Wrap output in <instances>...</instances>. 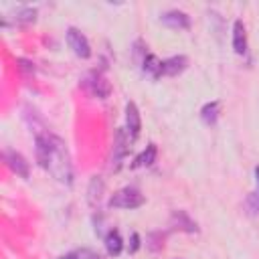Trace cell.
<instances>
[{"mask_svg":"<svg viewBox=\"0 0 259 259\" xmlns=\"http://www.w3.org/2000/svg\"><path fill=\"white\" fill-rule=\"evenodd\" d=\"M42 170H47L61 184H67V186L73 184V164H71L67 144L55 134L51 136V152H49V158H47Z\"/></svg>","mask_w":259,"mask_h":259,"instance_id":"obj_1","label":"cell"},{"mask_svg":"<svg viewBox=\"0 0 259 259\" xmlns=\"http://www.w3.org/2000/svg\"><path fill=\"white\" fill-rule=\"evenodd\" d=\"M81 87H83L89 95H93V97H97V99H107L109 93H111V85H109V81L103 77L101 71H89V73H85L83 79H81Z\"/></svg>","mask_w":259,"mask_h":259,"instance_id":"obj_2","label":"cell"},{"mask_svg":"<svg viewBox=\"0 0 259 259\" xmlns=\"http://www.w3.org/2000/svg\"><path fill=\"white\" fill-rule=\"evenodd\" d=\"M146 202V196L134 188V186H125V188H119L111 198H109V206L111 208H140L142 204Z\"/></svg>","mask_w":259,"mask_h":259,"instance_id":"obj_3","label":"cell"},{"mask_svg":"<svg viewBox=\"0 0 259 259\" xmlns=\"http://www.w3.org/2000/svg\"><path fill=\"white\" fill-rule=\"evenodd\" d=\"M130 136H127V132H125V127H119L117 132H115V138H113V148H111V170L113 172H117L119 168H121V164H123V160H125V154H127V150H130Z\"/></svg>","mask_w":259,"mask_h":259,"instance_id":"obj_4","label":"cell"},{"mask_svg":"<svg viewBox=\"0 0 259 259\" xmlns=\"http://www.w3.org/2000/svg\"><path fill=\"white\" fill-rule=\"evenodd\" d=\"M67 42H69V47L73 49V53L77 57H81V59H89L91 57V45H89L87 36L79 28H75V26L67 28Z\"/></svg>","mask_w":259,"mask_h":259,"instance_id":"obj_5","label":"cell"},{"mask_svg":"<svg viewBox=\"0 0 259 259\" xmlns=\"http://www.w3.org/2000/svg\"><path fill=\"white\" fill-rule=\"evenodd\" d=\"M4 162H6V166H8L16 176L28 178V174H30V164L26 162V158H24L20 152H16V150H6V152H4Z\"/></svg>","mask_w":259,"mask_h":259,"instance_id":"obj_6","label":"cell"},{"mask_svg":"<svg viewBox=\"0 0 259 259\" xmlns=\"http://www.w3.org/2000/svg\"><path fill=\"white\" fill-rule=\"evenodd\" d=\"M140 130H142V117H140V109L134 101H127L125 103V132L130 136V140H138L140 136Z\"/></svg>","mask_w":259,"mask_h":259,"instance_id":"obj_7","label":"cell"},{"mask_svg":"<svg viewBox=\"0 0 259 259\" xmlns=\"http://www.w3.org/2000/svg\"><path fill=\"white\" fill-rule=\"evenodd\" d=\"M170 227L184 231V233H198V225L196 221L186 212V210H172L170 214Z\"/></svg>","mask_w":259,"mask_h":259,"instance_id":"obj_8","label":"cell"},{"mask_svg":"<svg viewBox=\"0 0 259 259\" xmlns=\"http://www.w3.org/2000/svg\"><path fill=\"white\" fill-rule=\"evenodd\" d=\"M160 22L166 24L168 28H176V30L190 28V16L182 10H168V12L160 14Z\"/></svg>","mask_w":259,"mask_h":259,"instance_id":"obj_9","label":"cell"},{"mask_svg":"<svg viewBox=\"0 0 259 259\" xmlns=\"http://www.w3.org/2000/svg\"><path fill=\"white\" fill-rule=\"evenodd\" d=\"M188 67V59L184 55H174V57H168L162 61V75L166 77H176L180 75L184 69Z\"/></svg>","mask_w":259,"mask_h":259,"instance_id":"obj_10","label":"cell"},{"mask_svg":"<svg viewBox=\"0 0 259 259\" xmlns=\"http://www.w3.org/2000/svg\"><path fill=\"white\" fill-rule=\"evenodd\" d=\"M103 190H105V182L101 176H93L89 180V186H87V202L91 208H97L101 198H103Z\"/></svg>","mask_w":259,"mask_h":259,"instance_id":"obj_11","label":"cell"},{"mask_svg":"<svg viewBox=\"0 0 259 259\" xmlns=\"http://www.w3.org/2000/svg\"><path fill=\"white\" fill-rule=\"evenodd\" d=\"M233 51L237 55H247V28L243 20L233 22Z\"/></svg>","mask_w":259,"mask_h":259,"instance_id":"obj_12","label":"cell"},{"mask_svg":"<svg viewBox=\"0 0 259 259\" xmlns=\"http://www.w3.org/2000/svg\"><path fill=\"white\" fill-rule=\"evenodd\" d=\"M103 243H105V251L111 257H117L123 251V239H121V235H119L117 229H109L107 235L103 237Z\"/></svg>","mask_w":259,"mask_h":259,"instance_id":"obj_13","label":"cell"},{"mask_svg":"<svg viewBox=\"0 0 259 259\" xmlns=\"http://www.w3.org/2000/svg\"><path fill=\"white\" fill-rule=\"evenodd\" d=\"M142 71H144L146 75H150L152 79H160V77H162V61H160L156 55L148 53V55H144V59H142Z\"/></svg>","mask_w":259,"mask_h":259,"instance_id":"obj_14","label":"cell"},{"mask_svg":"<svg viewBox=\"0 0 259 259\" xmlns=\"http://www.w3.org/2000/svg\"><path fill=\"white\" fill-rule=\"evenodd\" d=\"M156 156H158V148H156V144H148L146 150H142V152L136 156V160L132 162V168L152 166V164L156 162Z\"/></svg>","mask_w":259,"mask_h":259,"instance_id":"obj_15","label":"cell"},{"mask_svg":"<svg viewBox=\"0 0 259 259\" xmlns=\"http://www.w3.org/2000/svg\"><path fill=\"white\" fill-rule=\"evenodd\" d=\"M219 113H221V103L219 101H208L200 109V119L206 125H214L217 119H219Z\"/></svg>","mask_w":259,"mask_h":259,"instance_id":"obj_16","label":"cell"},{"mask_svg":"<svg viewBox=\"0 0 259 259\" xmlns=\"http://www.w3.org/2000/svg\"><path fill=\"white\" fill-rule=\"evenodd\" d=\"M12 20H14V24H30L36 20V8L22 6L12 14Z\"/></svg>","mask_w":259,"mask_h":259,"instance_id":"obj_17","label":"cell"},{"mask_svg":"<svg viewBox=\"0 0 259 259\" xmlns=\"http://www.w3.org/2000/svg\"><path fill=\"white\" fill-rule=\"evenodd\" d=\"M164 239H166V233H162V231H152V233L148 235V239H146V247L156 253V251L162 249Z\"/></svg>","mask_w":259,"mask_h":259,"instance_id":"obj_18","label":"cell"},{"mask_svg":"<svg viewBox=\"0 0 259 259\" xmlns=\"http://www.w3.org/2000/svg\"><path fill=\"white\" fill-rule=\"evenodd\" d=\"M247 208H249V212L251 214H259V188L257 190H253V192H249V196H247Z\"/></svg>","mask_w":259,"mask_h":259,"instance_id":"obj_19","label":"cell"},{"mask_svg":"<svg viewBox=\"0 0 259 259\" xmlns=\"http://www.w3.org/2000/svg\"><path fill=\"white\" fill-rule=\"evenodd\" d=\"M16 63H18V69H20L24 75H32V73H34V65H32L28 59H18Z\"/></svg>","mask_w":259,"mask_h":259,"instance_id":"obj_20","label":"cell"},{"mask_svg":"<svg viewBox=\"0 0 259 259\" xmlns=\"http://www.w3.org/2000/svg\"><path fill=\"white\" fill-rule=\"evenodd\" d=\"M140 249V235L138 233H132V237H130V245H127V251L130 253H136Z\"/></svg>","mask_w":259,"mask_h":259,"instance_id":"obj_21","label":"cell"},{"mask_svg":"<svg viewBox=\"0 0 259 259\" xmlns=\"http://www.w3.org/2000/svg\"><path fill=\"white\" fill-rule=\"evenodd\" d=\"M79 253H81V259H103L97 251H91V249H81Z\"/></svg>","mask_w":259,"mask_h":259,"instance_id":"obj_22","label":"cell"},{"mask_svg":"<svg viewBox=\"0 0 259 259\" xmlns=\"http://www.w3.org/2000/svg\"><path fill=\"white\" fill-rule=\"evenodd\" d=\"M59 259H81V253H77V251H71V253H67V255H61Z\"/></svg>","mask_w":259,"mask_h":259,"instance_id":"obj_23","label":"cell"},{"mask_svg":"<svg viewBox=\"0 0 259 259\" xmlns=\"http://www.w3.org/2000/svg\"><path fill=\"white\" fill-rule=\"evenodd\" d=\"M255 180H257V188H259V166L255 168Z\"/></svg>","mask_w":259,"mask_h":259,"instance_id":"obj_24","label":"cell"}]
</instances>
